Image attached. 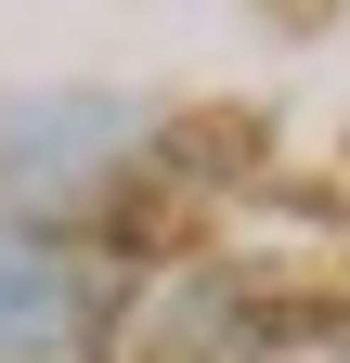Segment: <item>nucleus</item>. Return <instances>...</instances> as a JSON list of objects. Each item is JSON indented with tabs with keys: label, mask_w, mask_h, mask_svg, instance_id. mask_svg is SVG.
<instances>
[{
	"label": "nucleus",
	"mask_w": 350,
	"mask_h": 363,
	"mask_svg": "<svg viewBox=\"0 0 350 363\" xmlns=\"http://www.w3.org/2000/svg\"><path fill=\"white\" fill-rule=\"evenodd\" d=\"M78 337V272L0 220V350H65Z\"/></svg>",
	"instance_id": "1"
}]
</instances>
